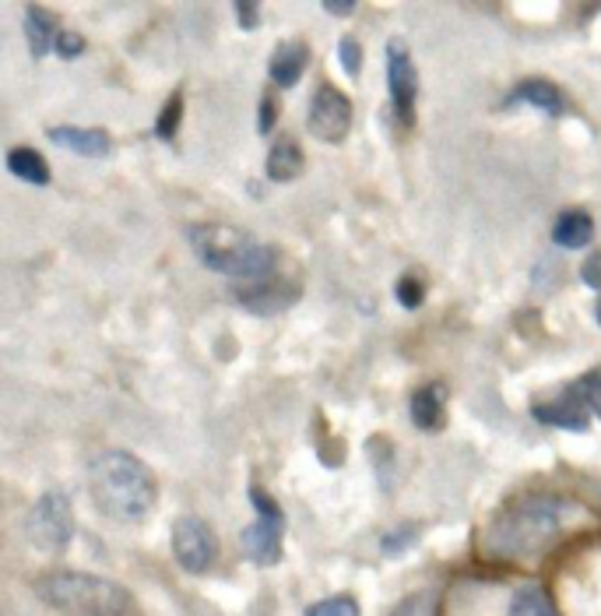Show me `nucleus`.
Segmentation results:
<instances>
[{"label":"nucleus","instance_id":"nucleus-1","mask_svg":"<svg viewBox=\"0 0 601 616\" xmlns=\"http://www.w3.org/2000/svg\"><path fill=\"white\" fill-rule=\"evenodd\" d=\"M88 493L102 518L117 525H141L159 503V482L138 454L99 451L88 466Z\"/></svg>","mask_w":601,"mask_h":616},{"label":"nucleus","instance_id":"nucleus-2","mask_svg":"<svg viewBox=\"0 0 601 616\" xmlns=\"http://www.w3.org/2000/svg\"><path fill=\"white\" fill-rule=\"evenodd\" d=\"M190 251L197 261L215 275H229L236 285H257L282 275L278 272V251L260 244L239 226H221V223H197L187 229Z\"/></svg>","mask_w":601,"mask_h":616},{"label":"nucleus","instance_id":"nucleus-3","mask_svg":"<svg viewBox=\"0 0 601 616\" xmlns=\"http://www.w3.org/2000/svg\"><path fill=\"white\" fill-rule=\"evenodd\" d=\"M36 596L63 616H138L130 588L88 570H50L36 581Z\"/></svg>","mask_w":601,"mask_h":616},{"label":"nucleus","instance_id":"nucleus-4","mask_svg":"<svg viewBox=\"0 0 601 616\" xmlns=\"http://www.w3.org/2000/svg\"><path fill=\"white\" fill-rule=\"evenodd\" d=\"M555 503L545 500H528L510 508L500 521H496V542L506 549V557H518V554H534L542 549L552 532H555Z\"/></svg>","mask_w":601,"mask_h":616},{"label":"nucleus","instance_id":"nucleus-5","mask_svg":"<svg viewBox=\"0 0 601 616\" xmlns=\"http://www.w3.org/2000/svg\"><path fill=\"white\" fill-rule=\"evenodd\" d=\"M250 503H254L257 518L243 528V536H239L243 554H247L257 567H275L282 560L285 515L264 487H250Z\"/></svg>","mask_w":601,"mask_h":616},{"label":"nucleus","instance_id":"nucleus-6","mask_svg":"<svg viewBox=\"0 0 601 616\" xmlns=\"http://www.w3.org/2000/svg\"><path fill=\"white\" fill-rule=\"evenodd\" d=\"M26 536L42 554H60V549H67V542L75 536V511L67 493L50 490L32 503V511L26 518Z\"/></svg>","mask_w":601,"mask_h":616},{"label":"nucleus","instance_id":"nucleus-7","mask_svg":"<svg viewBox=\"0 0 601 616\" xmlns=\"http://www.w3.org/2000/svg\"><path fill=\"white\" fill-rule=\"evenodd\" d=\"M173 557L187 575H208L218 560V536L215 528L197 518V515H184L173 521Z\"/></svg>","mask_w":601,"mask_h":616},{"label":"nucleus","instance_id":"nucleus-8","mask_svg":"<svg viewBox=\"0 0 601 616\" xmlns=\"http://www.w3.org/2000/svg\"><path fill=\"white\" fill-rule=\"evenodd\" d=\"M306 127L317 141L327 145H342L352 130V102L342 88L334 85H321L314 99H309V114H306Z\"/></svg>","mask_w":601,"mask_h":616},{"label":"nucleus","instance_id":"nucleus-9","mask_svg":"<svg viewBox=\"0 0 601 616\" xmlns=\"http://www.w3.org/2000/svg\"><path fill=\"white\" fill-rule=\"evenodd\" d=\"M387 88H391V102H394V114L401 117V124H412L415 120L418 75H415L412 53L401 39L387 42Z\"/></svg>","mask_w":601,"mask_h":616},{"label":"nucleus","instance_id":"nucleus-10","mask_svg":"<svg viewBox=\"0 0 601 616\" xmlns=\"http://www.w3.org/2000/svg\"><path fill=\"white\" fill-rule=\"evenodd\" d=\"M233 296L239 300L243 311L267 317V314L285 311V306H293L296 296H299V285L296 282H285L282 275H275V278L257 282V285H236Z\"/></svg>","mask_w":601,"mask_h":616},{"label":"nucleus","instance_id":"nucleus-11","mask_svg":"<svg viewBox=\"0 0 601 616\" xmlns=\"http://www.w3.org/2000/svg\"><path fill=\"white\" fill-rule=\"evenodd\" d=\"M47 135L57 148H67V151H75V156H85V159H106L109 151H114V138H109L102 127L57 124V127L47 130Z\"/></svg>","mask_w":601,"mask_h":616},{"label":"nucleus","instance_id":"nucleus-12","mask_svg":"<svg viewBox=\"0 0 601 616\" xmlns=\"http://www.w3.org/2000/svg\"><path fill=\"white\" fill-rule=\"evenodd\" d=\"M531 412H534V420H539V423L560 427V430H573V433H584L588 423H591L588 420V409H584L581 399H577L573 388H566L555 402H539Z\"/></svg>","mask_w":601,"mask_h":616},{"label":"nucleus","instance_id":"nucleus-13","mask_svg":"<svg viewBox=\"0 0 601 616\" xmlns=\"http://www.w3.org/2000/svg\"><path fill=\"white\" fill-rule=\"evenodd\" d=\"M306 68H309V47L299 39H293V42H282V47L272 53L267 75H272V81L278 88H296L299 78L306 75Z\"/></svg>","mask_w":601,"mask_h":616},{"label":"nucleus","instance_id":"nucleus-14","mask_svg":"<svg viewBox=\"0 0 601 616\" xmlns=\"http://www.w3.org/2000/svg\"><path fill=\"white\" fill-rule=\"evenodd\" d=\"M412 423L418 430H440L447 423V388L443 384H422L415 394H412Z\"/></svg>","mask_w":601,"mask_h":616},{"label":"nucleus","instance_id":"nucleus-15","mask_svg":"<svg viewBox=\"0 0 601 616\" xmlns=\"http://www.w3.org/2000/svg\"><path fill=\"white\" fill-rule=\"evenodd\" d=\"M594 239V218L581 208H570L555 218L552 226V244L563 247V251H581V247H591Z\"/></svg>","mask_w":601,"mask_h":616},{"label":"nucleus","instance_id":"nucleus-16","mask_svg":"<svg viewBox=\"0 0 601 616\" xmlns=\"http://www.w3.org/2000/svg\"><path fill=\"white\" fill-rule=\"evenodd\" d=\"M60 29H57V18L42 8V4H29L26 8V39H29V50L36 60H42L57 42Z\"/></svg>","mask_w":601,"mask_h":616},{"label":"nucleus","instance_id":"nucleus-17","mask_svg":"<svg viewBox=\"0 0 601 616\" xmlns=\"http://www.w3.org/2000/svg\"><path fill=\"white\" fill-rule=\"evenodd\" d=\"M303 169H306L303 148H299L293 138L278 141V145L272 148V156H267V166H264L267 180H272V184H293L296 176H303Z\"/></svg>","mask_w":601,"mask_h":616},{"label":"nucleus","instance_id":"nucleus-18","mask_svg":"<svg viewBox=\"0 0 601 616\" xmlns=\"http://www.w3.org/2000/svg\"><path fill=\"white\" fill-rule=\"evenodd\" d=\"M510 99L528 102V106L542 109V114H549V117H560L563 109H566V99H563L560 88L549 85V81H542V78H528V81H521Z\"/></svg>","mask_w":601,"mask_h":616},{"label":"nucleus","instance_id":"nucleus-19","mask_svg":"<svg viewBox=\"0 0 601 616\" xmlns=\"http://www.w3.org/2000/svg\"><path fill=\"white\" fill-rule=\"evenodd\" d=\"M8 169L18 176V180H26L29 187H47L50 184V163L39 156L36 148H11L8 151Z\"/></svg>","mask_w":601,"mask_h":616},{"label":"nucleus","instance_id":"nucleus-20","mask_svg":"<svg viewBox=\"0 0 601 616\" xmlns=\"http://www.w3.org/2000/svg\"><path fill=\"white\" fill-rule=\"evenodd\" d=\"M510 616H560L542 585H521L510 599Z\"/></svg>","mask_w":601,"mask_h":616},{"label":"nucleus","instance_id":"nucleus-21","mask_svg":"<svg viewBox=\"0 0 601 616\" xmlns=\"http://www.w3.org/2000/svg\"><path fill=\"white\" fill-rule=\"evenodd\" d=\"M180 120H184V92H173L162 106L159 120H155V135H159L162 141H173L176 130H180Z\"/></svg>","mask_w":601,"mask_h":616},{"label":"nucleus","instance_id":"nucleus-22","mask_svg":"<svg viewBox=\"0 0 601 616\" xmlns=\"http://www.w3.org/2000/svg\"><path fill=\"white\" fill-rule=\"evenodd\" d=\"M570 388L577 391V399L584 402V409H588V412L601 415V366L588 370L584 378H577Z\"/></svg>","mask_w":601,"mask_h":616},{"label":"nucleus","instance_id":"nucleus-23","mask_svg":"<svg viewBox=\"0 0 601 616\" xmlns=\"http://www.w3.org/2000/svg\"><path fill=\"white\" fill-rule=\"evenodd\" d=\"M394 296H397L401 306L415 311V306H422V300H426V285H422L418 275H401L397 285H394Z\"/></svg>","mask_w":601,"mask_h":616},{"label":"nucleus","instance_id":"nucleus-24","mask_svg":"<svg viewBox=\"0 0 601 616\" xmlns=\"http://www.w3.org/2000/svg\"><path fill=\"white\" fill-rule=\"evenodd\" d=\"M306 616H359V603L352 596H331L317 606H309Z\"/></svg>","mask_w":601,"mask_h":616},{"label":"nucleus","instance_id":"nucleus-25","mask_svg":"<svg viewBox=\"0 0 601 616\" xmlns=\"http://www.w3.org/2000/svg\"><path fill=\"white\" fill-rule=\"evenodd\" d=\"M338 60H342V68H345V75H359L363 71V47L355 42L352 36H345L342 42H338Z\"/></svg>","mask_w":601,"mask_h":616},{"label":"nucleus","instance_id":"nucleus-26","mask_svg":"<svg viewBox=\"0 0 601 616\" xmlns=\"http://www.w3.org/2000/svg\"><path fill=\"white\" fill-rule=\"evenodd\" d=\"M85 50H88L85 36H78V32H63V29H60L57 42H53V53H57V57H63V60H75V57H81Z\"/></svg>","mask_w":601,"mask_h":616},{"label":"nucleus","instance_id":"nucleus-27","mask_svg":"<svg viewBox=\"0 0 601 616\" xmlns=\"http://www.w3.org/2000/svg\"><path fill=\"white\" fill-rule=\"evenodd\" d=\"M275 124H278V102H275V96H264L260 99V117H257L260 135H272Z\"/></svg>","mask_w":601,"mask_h":616},{"label":"nucleus","instance_id":"nucleus-28","mask_svg":"<svg viewBox=\"0 0 601 616\" xmlns=\"http://www.w3.org/2000/svg\"><path fill=\"white\" fill-rule=\"evenodd\" d=\"M236 14H239V29L254 32L260 26V4H250V0H236Z\"/></svg>","mask_w":601,"mask_h":616},{"label":"nucleus","instance_id":"nucleus-29","mask_svg":"<svg viewBox=\"0 0 601 616\" xmlns=\"http://www.w3.org/2000/svg\"><path fill=\"white\" fill-rule=\"evenodd\" d=\"M581 278H584V285H591V290H601V254L598 251L581 264Z\"/></svg>","mask_w":601,"mask_h":616},{"label":"nucleus","instance_id":"nucleus-30","mask_svg":"<svg viewBox=\"0 0 601 616\" xmlns=\"http://www.w3.org/2000/svg\"><path fill=\"white\" fill-rule=\"evenodd\" d=\"M387 616H426V613H422V599L412 596V599H405V603H397Z\"/></svg>","mask_w":601,"mask_h":616},{"label":"nucleus","instance_id":"nucleus-31","mask_svg":"<svg viewBox=\"0 0 601 616\" xmlns=\"http://www.w3.org/2000/svg\"><path fill=\"white\" fill-rule=\"evenodd\" d=\"M324 11L334 18H348L355 11V0H324Z\"/></svg>","mask_w":601,"mask_h":616},{"label":"nucleus","instance_id":"nucleus-32","mask_svg":"<svg viewBox=\"0 0 601 616\" xmlns=\"http://www.w3.org/2000/svg\"><path fill=\"white\" fill-rule=\"evenodd\" d=\"M405 542H412V532L408 528H397V536H384V549L391 557H397V549L405 546Z\"/></svg>","mask_w":601,"mask_h":616},{"label":"nucleus","instance_id":"nucleus-33","mask_svg":"<svg viewBox=\"0 0 601 616\" xmlns=\"http://www.w3.org/2000/svg\"><path fill=\"white\" fill-rule=\"evenodd\" d=\"M594 317H598V324H601V300H598V311H594Z\"/></svg>","mask_w":601,"mask_h":616}]
</instances>
